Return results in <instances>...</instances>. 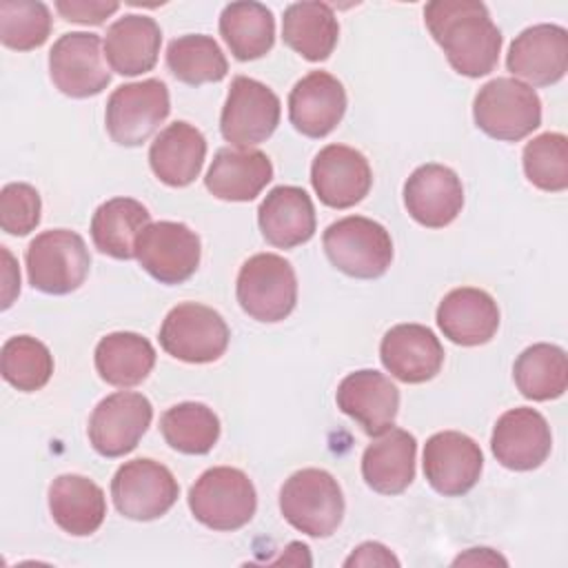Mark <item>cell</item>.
Here are the masks:
<instances>
[{
	"mask_svg": "<svg viewBox=\"0 0 568 568\" xmlns=\"http://www.w3.org/2000/svg\"><path fill=\"white\" fill-rule=\"evenodd\" d=\"M424 22L459 75L481 78L497 67L504 38L484 2L433 0L424 7Z\"/></svg>",
	"mask_w": 568,
	"mask_h": 568,
	"instance_id": "6da1fadb",
	"label": "cell"
},
{
	"mask_svg": "<svg viewBox=\"0 0 568 568\" xmlns=\"http://www.w3.org/2000/svg\"><path fill=\"white\" fill-rule=\"evenodd\" d=\"M193 517L211 530H237L246 526L257 508V493L248 475L233 466L204 470L189 488Z\"/></svg>",
	"mask_w": 568,
	"mask_h": 568,
	"instance_id": "7a4b0ae2",
	"label": "cell"
},
{
	"mask_svg": "<svg viewBox=\"0 0 568 568\" xmlns=\"http://www.w3.org/2000/svg\"><path fill=\"white\" fill-rule=\"evenodd\" d=\"M322 244L328 262L348 277H382L393 262L390 233L364 215H348L328 224Z\"/></svg>",
	"mask_w": 568,
	"mask_h": 568,
	"instance_id": "3957f363",
	"label": "cell"
},
{
	"mask_svg": "<svg viewBox=\"0 0 568 568\" xmlns=\"http://www.w3.org/2000/svg\"><path fill=\"white\" fill-rule=\"evenodd\" d=\"M284 519L308 537H331L344 517V495L337 479L322 468H302L280 488Z\"/></svg>",
	"mask_w": 568,
	"mask_h": 568,
	"instance_id": "277c9868",
	"label": "cell"
},
{
	"mask_svg": "<svg viewBox=\"0 0 568 568\" xmlns=\"http://www.w3.org/2000/svg\"><path fill=\"white\" fill-rule=\"evenodd\" d=\"M473 118L488 138L519 142L541 124V100L521 80L495 78L477 91Z\"/></svg>",
	"mask_w": 568,
	"mask_h": 568,
	"instance_id": "5b68a950",
	"label": "cell"
},
{
	"mask_svg": "<svg viewBox=\"0 0 568 568\" xmlns=\"http://www.w3.org/2000/svg\"><path fill=\"white\" fill-rule=\"evenodd\" d=\"M29 284L49 295L80 288L89 275L91 255L75 231L51 229L36 235L24 253Z\"/></svg>",
	"mask_w": 568,
	"mask_h": 568,
	"instance_id": "8992f818",
	"label": "cell"
},
{
	"mask_svg": "<svg viewBox=\"0 0 568 568\" xmlns=\"http://www.w3.org/2000/svg\"><path fill=\"white\" fill-rule=\"evenodd\" d=\"M242 311L257 322H282L297 304V277L288 260L275 253L248 257L235 284Z\"/></svg>",
	"mask_w": 568,
	"mask_h": 568,
	"instance_id": "52a82bcc",
	"label": "cell"
},
{
	"mask_svg": "<svg viewBox=\"0 0 568 568\" xmlns=\"http://www.w3.org/2000/svg\"><path fill=\"white\" fill-rule=\"evenodd\" d=\"M231 331L224 317L200 302L173 306L160 326V346L186 364H209L224 355Z\"/></svg>",
	"mask_w": 568,
	"mask_h": 568,
	"instance_id": "ba28073f",
	"label": "cell"
},
{
	"mask_svg": "<svg viewBox=\"0 0 568 568\" xmlns=\"http://www.w3.org/2000/svg\"><path fill=\"white\" fill-rule=\"evenodd\" d=\"M171 113L169 89L162 80L120 84L106 100L104 124L120 146L144 144Z\"/></svg>",
	"mask_w": 568,
	"mask_h": 568,
	"instance_id": "9c48e42d",
	"label": "cell"
},
{
	"mask_svg": "<svg viewBox=\"0 0 568 568\" xmlns=\"http://www.w3.org/2000/svg\"><path fill=\"white\" fill-rule=\"evenodd\" d=\"M180 486L173 473L149 457L124 462L111 479V497L120 515L151 521L166 515L178 501Z\"/></svg>",
	"mask_w": 568,
	"mask_h": 568,
	"instance_id": "30bf717a",
	"label": "cell"
},
{
	"mask_svg": "<svg viewBox=\"0 0 568 568\" xmlns=\"http://www.w3.org/2000/svg\"><path fill=\"white\" fill-rule=\"evenodd\" d=\"M280 115L282 104L273 89L260 80L237 75L233 78L222 106L220 131L233 146L248 149L273 135L280 124Z\"/></svg>",
	"mask_w": 568,
	"mask_h": 568,
	"instance_id": "8fae6325",
	"label": "cell"
},
{
	"mask_svg": "<svg viewBox=\"0 0 568 568\" xmlns=\"http://www.w3.org/2000/svg\"><path fill=\"white\" fill-rule=\"evenodd\" d=\"M200 237L182 222H153L138 242L135 257L140 266L160 284H182L200 266Z\"/></svg>",
	"mask_w": 568,
	"mask_h": 568,
	"instance_id": "7c38bea8",
	"label": "cell"
},
{
	"mask_svg": "<svg viewBox=\"0 0 568 568\" xmlns=\"http://www.w3.org/2000/svg\"><path fill=\"white\" fill-rule=\"evenodd\" d=\"M153 419V406L142 393L118 390L106 395L89 417V442L102 457L131 453Z\"/></svg>",
	"mask_w": 568,
	"mask_h": 568,
	"instance_id": "4fadbf2b",
	"label": "cell"
},
{
	"mask_svg": "<svg viewBox=\"0 0 568 568\" xmlns=\"http://www.w3.org/2000/svg\"><path fill=\"white\" fill-rule=\"evenodd\" d=\"M98 33L71 31L60 36L49 51V75L55 89L69 98H91L106 89L111 73L102 60Z\"/></svg>",
	"mask_w": 568,
	"mask_h": 568,
	"instance_id": "5bb4252c",
	"label": "cell"
},
{
	"mask_svg": "<svg viewBox=\"0 0 568 568\" xmlns=\"http://www.w3.org/2000/svg\"><path fill=\"white\" fill-rule=\"evenodd\" d=\"M422 464L433 490L444 497H459L479 481L484 455L473 437L457 430H442L426 439Z\"/></svg>",
	"mask_w": 568,
	"mask_h": 568,
	"instance_id": "9a60e30c",
	"label": "cell"
},
{
	"mask_svg": "<svg viewBox=\"0 0 568 568\" xmlns=\"http://www.w3.org/2000/svg\"><path fill=\"white\" fill-rule=\"evenodd\" d=\"M311 184L322 204L331 209H351L368 195L373 171L357 149L328 144L311 164Z\"/></svg>",
	"mask_w": 568,
	"mask_h": 568,
	"instance_id": "2e32d148",
	"label": "cell"
},
{
	"mask_svg": "<svg viewBox=\"0 0 568 568\" xmlns=\"http://www.w3.org/2000/svg\"><path fill=\"white\" fill-rule=\"evenodd\" d=\"M552 448L546 417L528 406L506 410L493 426L490 450L508 470L539 468Z\"/></svg>",
	"mask_w": 568,
	"mask_h": 568,
	"instance_id": "e0dca14e",
	"label": "cell"
},
{
	"mask_svg": "<svg viewBox=\"0 0 568 568\" xmlns=\"http://www.w3.org/2000/svg\"><path fill=\"white\" fill-rule=\"evenodd\" d=\"M404 206L417 224L426 229H444L462 213V180L444 164H422L404 182Z\"/></svg>",
	"mask_w": 568,
	"mask_h": 568,
	"instance_id": "ac0fdd59",
	"label": "cell"
},
{
	"mask_svg": "<svg viewBox=\"0 0 568 568\" xmlns=\"http://www.w3.org/2000/svg\"><path fill=\"white\" fill-rule=\"evenodd\" d=\"M508 71L532 87H550L568 71V31L559 24L524 29L506 55Z\"/></svg>",
	"mask_w": 568,
	"mask_h": 568,
	"instance_id": "d6986e66",
	"label": "cell"
},
{
	"mask_svg": "<svg viewBox=\"0 0 568 568\" xmlns=\"http://www.w3.org/2000/svg\"><path fill=\"white\" fill-rule=\"evenodd\" d=\"M337 408L355 419L371 437L382 435L395 424L399 408L397 386L379 371L362 368L348 373L335 393Z\"/></svg>",
	"mask_w": 568,
	"mask_h": 568,
	"instance_id": "ffe728a7",
	"label": "cell"
},
{
	"mask_svg": "<svg viewBox=\"0 0 568 568\" xmlns=\"http://www.w3.org/2000/svg\"><path fill=\"white\" fill-rule=\"evenodd\" d=\"M379 359L395 379L424 384L442 371L444 348L428 326L397 324L384 333Z\"/></svg>",
	"mask_w": 568,
	"mask_h": 568,
	"instance_id": "44dd1931",
	"label": "cell"
},
{
	"mask_svg": "<svg viewBox=\"0 0 568 568\" xmlns=\"http://www.w3.org/2000/svg\"><path fill=\"white\" fill-rule=\"evenodd\" d=\"M346 113V91L326 71H311L288 93V120L306 138L328 135Z\"/></svg>",
	"mask_w": 568,
	"mask_h": 568,
	"instance_id": "7402d4cb",
	"label": "cell"
},
{
	"mask_svg": "<svg viewBox=\"0 0 568 568\" xmlns=\"http://www.w3.org/2000/svg\"><path fill=\"white\" fill-rule=\"evenodd\" d=\"M437 326L453 344L479 346L499 328L497 302L481 288L459 286L444 295L437 306Z\"/></svg>",
	"mask_w": 568,
	"mask_h": 568,
	"instance_id": "603a6c76",
	"label": "cell"
},
{
	"mask_svg": "<svg viewBox=\"0 0 568 568\" xmlns=\"http://www.w3.org/2000/svg\"><path fill=\"white\" fill-rule=\"evenodd\" d=\"M257 224L268 244L277 248L300 246L315 233L313 200L300 186H275L257 209Z\"/></svg>",
	"mask_w": 568,
	"mask_h": 568,
	"instance_id": "cb8c5ba5",
	"label": "cell"
},
{
	"mask_svg": "<svg viewBox=\"0 0 568 568\" xmlns=\"http://www.w3.org/2000/svg\"><path fill=\"white\" fill-rule=\"evenodd\" d=\"M273 180V164L260 149H220L206 171L204 186L226 202H248Z\"/></svg>",
	"mask_w": 568,
	"mask_h": 568,
	"instance_id": "d4e9b609",
	"label": "cell"
},
{
	"mask_svg": "<svg viewBox=\"0 0 568 568\" xmlns=\"http://www.w3.org/2000/svg\"><path fill=\"white\" fill-rule=\"evenodd\" d=\"M417 442L404 428H388L362 455V477L379 495H399L415 479Z\"/></svg>",
	"mask_w": 568,
	"mask_h": 568,
	"instance_id": "484cf974",
	"label": "cell"
},
{
	"mask_svg": "<svg viewBox=\"0 0 568 568\" xmlns=\"http://www.w3.org/2000/svg\"><path fill=\"white\" fill-rule=\"evenodd\" d=\"M206 138L193 124L178 120L162 129L149 149L151 171L166 186H189L202 171Z\"/></svg>",
	"mask_w": 568,
	"mask_h": 568,
	"instance_id": "4316f807",
	"label": "cell"
},
{
	"mask_svg": "<svg viewBox=\"0 0 568 568\" xmlns=\"http://www.w3.org/2000/svg\"><path fill=\"white\" fill-rule=\"evenodd\" d=\"M49 510L53 521L73 537L93 535L106 517L104 490L89 477L67 473L49 486Z\"/></svg>",
	"mask_w": 568,
	"mask_h": 568,
	"instance_id": "83f0119b",
	"label": "cell"
},
{
	"mask_svg": "<svg viewBox=\"0 0 568 568\" xmlns=\"http://www.w3.org/2000/svg\"><path fill=\"white\" fill-rule=\"evenodd\" d=\"M104 58L120 75H140L155 67L162 29L149 16L126 13L104 33Z\"/></svg>",
	"mask_w": 568,
	"mask_h": 568,
	"instance_id": "f1b7e54d",
	"label": "cell"
},
{
	"mask_svg": "<svg viewBox=\"0 0 568 568\" xmlns=\"http://www.w3.org/2000/svg\"><path fill=\"white\" fill-rule=\"evenodd\" d=\"M151 224L149 209L133 197H111L91 217V237L100 253L133 260L140 233Z\"/></svg>",
	"mask_w": 568,
	"mask_h": 568,
	"instance_id": "f546056e",
	"label": "cell"
},
{
	"mask_svg": "<svg viewBox=\"0 0 568 568\" xmlns=\"http://www.w3.org/2000/svg\"><path fill=\"white\" fill-rule=\"evenodd\" d=\"M339 38V22L326 2H293L284 9L282 40L308 62L326 60Z\"/></svg>",
	"mask_w": 568,
	"mask_h": 568,
	"instance_id": "4dcf8cb0",
	"label": "cell"
},
{
	"mask_svg": "<svg viewBox=\"0 0 568 568\" xmlns=\"http://www.w3.org/2000/svg\"><path fill=\"white\" fill-rule=\"evenodd\" d=\"M98 375L118 388L142 384L155 366V348L140 333L118 331L104 335L93 353Z\"/></svg>",
	"mask_w": 568,
	"mask_h": 568,
	"instance_id": "1f68e13d",
	"label": "cell"
},
{
	"mask_svg": "<svg viewBox=\"0 0 568 568\" xmlns=\"http://www.w3.org/2000/svg\"><path fill=\"white\" fill-rule=\"evenodd\" d=\"M220 36L237 60H257L275 44V18L262 2H231L222 9Z\"/></svg>",
	"mask_w": 568,
	"mask_h": 568,
	"instance_id": "d6a6232c",
	"label": "cell"
},
{
	"mask_svg": "<svg viewBox=\"0 0 568 568\" xmlns=\"http://www.w3.org/2000/svg\"><path fill=\"white\" fill-rule=\"evenodd\" d=\"M519 393L532 402H548L564 395L568 386V357L557 344H532L524 348L513 366Z\"/></svg>",
	"mask_w": 568,
	"mask_h": 568,
	"instance_id": "836d02e7",
	"label": "cell"
},
{
	"mask_svg": "<svg viewBox=\"0 0 568 568\" xmlns=\"http://www.w3.org/2000/svg\"><path fill=\"white\" fill-rule=\"evenodd\" d=\"M164 442L184 455H206L220 439V419L206 404L182 402L160 417Z\"/></svg>",
	"mask_w": 568,
	"mask_h": 568,
	"instance_id": "e575fe53",
	"label": "cell"
},
{
	"mask_svg": "<svg viewBox=\"0 0 568 568\" xmlns=\"http://www.w3.org/2000/svg\"><path fill=\"white\" fill-rule=\"evenodd\" d=\"M166 67L184 84L200 87L224 80L229 62L220 44L204 33L180 36L166 47Z\"/></svg>",
	"mask_w": 568,
	"mask_h": 568,
	"instance_id": "d590c367",
	"label": "cell"
},
{
	"mask_svg": "<svg viewBox=\"0 0 568 568\" xmlns=\"http://www.w3.org/2000/svg\"><path fill=\"white\" fill-rule=\"evenodd\" d=\"M0 371L4 382L22 393H33L47 386L53 375L51 351L31 335H16L2 344Z\"/></svg>",
	"mask_w": 568,
	"mask_h": 568,
	"instance_id": "8d00e7d4",
	"label": "cell"
},
{
	"mask_svg": "<svg viewBox=\"0 0 568 568\" xmlns=\"http://www.w3.org/2000/svg\"><path fill=\"white\" fill-rule=\"evenodd\" d=\"M528 182L541 191L559 193L568 189V138L564 133H541L521 153Z\"/></svg>",
	"mask_w": 568,
	"mask_h": 568,
	"instance_id": "74e56055",
	"label": "cell"
},
{
	"mask_svg": "<svg viewBox=\"0 0 568 568\" xmlns=\"http://www.w3.org/2000/svg\"><path fill=\"white\" fill-rule=\"evenodd\" d=\"M51 11L44 2H0V40L7 49L31 51L42 47L51 33Z\"/></svg>",
	"mask_w": 568,
	"mask_h": 568,
	"instance_id": "f35d334b",
	"label": "cell"
},
{
	"mask_svg": "<svg viewBox=\"0 0 568 568\" xmlns=\"http://www.w3.org/2000/svg\"><path fill=\"white\" fill-rule=\"evenodd\" d=\"M42 200L27 182H9L0 191V226L9 235H27L40 224Z\"/></svg>",
	"mask_w": 568,
	"mask_h": 568,
	"instance_id": "ab89813d",
	"label": "cell"
},
{
	"mask_svg": "<svg viewBox=\"0 0 568 568\" xmlns=\"http://www.w3.org/2000/svg\"><path fill=\"white\" fill-rule=\"evenodd\" d=\"M118 9H120L118 2H104V0H58L55 2V11L67 22H78V24H102Z\"/></svg>",
	"mask_w": 568,
	"mask_h": 568,
	"instance_id": "60d3db41",
	"label": "cell"
},
{
	"mask_svg": "<svg viewBox=\"0 0 568 568\" xmlns=\"http://www.w3.org/2000/svg\"><path fill=\"white\" fill-rule=\"evenodd\" d=\"M344 566L346 568H351V566H399V559L384 544L364 541L357 548H353V552L346 557Z\"/></svg>",
	"mask_w": 568,
	"mask_h": 568,
	"instance_id": "b9f144b4",
	"label": "cell"
},
{
	"mask_svg": "<svg viewBox=\"0 0 568 568\" xmlns=\"http://www.w3.org/2000/svg\"><path fill=\"white\" fill-rule=\"evenodd\" d=\"M2 248V257H4V268H2V308H9L13 304V297L20 293V271L9 253L7 246Z\"/></svg>",
	"mask_w": 568,
	"mask_h": 568,
	"instance_id": "7bdbcfd3",
	"label": "cell"
},
{
	"mask_svg": "<svg viewBox=\"0 0 568 568\" xmlns=\"http://www.w3.org/2000/svg\"><path fill=\"white\" fill-rule=\"evenodd\" d=\"M453 564H455V566H459V564H473V566H475V564H488V566L501 564V566H506V559H504L501 555L493 552L490 548H470L468 552L459 555Z\"/></svg>",
	"mask_w": 568,
	"mask_h": 568,
	"instance_id": "ee69618b",
	"label": "cell"
}]
</instances>
